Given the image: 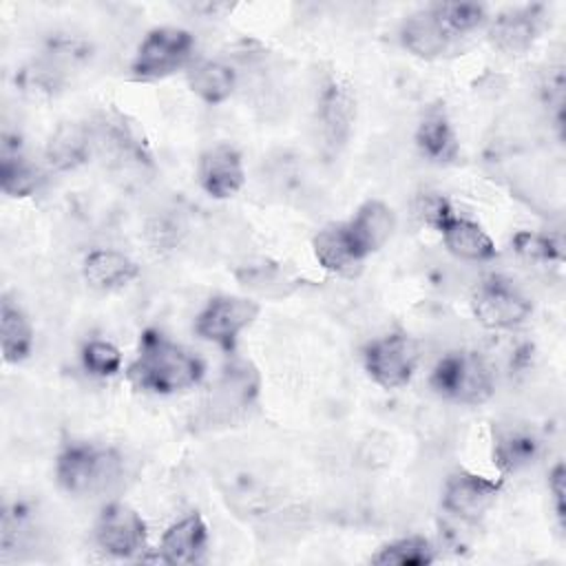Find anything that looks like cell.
Here are the masks:
<instances>
[{
	"mask_svg": "<svg viewBox=\"0 0 566 566\" xmlns=\"http://www.w3.org/2000/svg\"><path fill=\"white\" fill-rule=\"evenodd\" d=\"M93 153V135L84 124H60L46 144V161L55 170H73L88 161Z\"/></svg>",
	"mask_w": 566,
	"mask_h": 566,
	"instance_id": "d6986e66",
	"label": "cell"
},
{
	"mask_svg": "<svg viewBox=\"0 0 566 566\" xmlns=\"http://www.w3.org/2000/svg\"><path fill=\"white\" fill-rule=\"evenodd\" d=\"M433 9H436L438 18L442 20V24L455 38H460L486 22L484 7L475 4V2H440V4H433Z\"/></svg>",
	"mask_w": 566,
	"mask_h": 566,
	"instance_id": "83f0119b",
	"label": "cell"
},
{
	"mask_svg": "<svg viewBox=\"0 0 566 566\" xmlns=\"http://www.w3.org/2000/svg\"><path fill=\"white\" fill-rule=\"evenodd\" d=\"M312 248L316 261L338 276H356L365 261L349 239L345 223H327L321 228L312 241Z\"/></svg>",
	"mask_w": 566,
	"mask_h": 566,
	"instance_id": "9a60e30c",
	"label": "cell"
},
{
	"mask_svg": "<svg viewBox=\"0 0 566 566\" xmlns=\"http://www.w3.org/2000/svg\"><path fill=\"white\" fill-rule=\"evenodd\" d=\"M195 38L179 27H157L146 33L130 62V73L137 80H159L190 64Z\"/></svg>",
	"mask_w": 566,
	"mask_h": 566,
	"instance_id": "277c9868",
	"label": "cell"
},
{
	"mask_svg": "<svg viewBox=\"0 0 566 566\" xmlns=\"http://www.w3.org/2000/svg\"><path fill=\"white\" fill-rule=\"evenodd\" d=\"M128 378L137 389L150 394L186 391L203 378V363L161 332L148 329L139 340V354L128 367Z\"/></svg>",
	"mask_w": 566,
	"mask_h": 566,
	"instance_id": "6da1fadb",
	"label": "cell"
},
{
	"mask_svg": "<svg viewBox=\"0 0 566 566\" xmlns=\"http://www.w3.org/2000/svg\"><path fill=\"white\" fill-rule=\"evenodd\" d=\"M33 347V327L27 314L11 301L0 303V349L4 363H22Z\"/></svg>",
	"mask_w": 566,
	"mask_h": 566,
	"instance_id": "7402d4cb",
	"label": "cell"
},
{
	"mask_svg": "<svg viewBox=\"0 0 566 566\" xmlns=\"http://www.w3.org/2000/svg\"><path fill=\"white\" fill-rule=\"evenodd\" d=\"M413 214L418 217L420 223L433 228V230H442L455 214L453 208L449 203L447 197H442L440 192H422L416 197L413 201Z\"/></svg>",
	"mask_w": 566,
	"mask_h": 566,
	"instance_id": "f546056e",
	"label": "cell"
},
{
	"mask_svg": "<svg viewBox=\"0 0 566 566\" xmlns=\"http://www.w3.org/2000/svg\"><path fill=\"white\" fill-rule=\"evenodd\" d=\"M502 482L478 473L455 471L442 489V509L464 522H478L495 502Z\"/></svg>",
	"mask_w": 566,
	"mask_h": 566,
	"instance_id": "9c48e42d",
	"label": "cell"
},
{
	"mask_svg": "<svg viewBox=\"0 0 566 566\" xmlns=\"http://www.w3.org/2000/svg\"><path fill=\"white\" fill-rule=\"evenodd\" d=\"M566 471H564V464L557 462L553 467V471L548 473V491L553 495V502H555V511H557V517L564 520V493H566Z\"/></svg>",
	"mask_w": 566,
	"mask_h": 566,
	"instance_id": "1f68e13d",
	"label": "cell"
},
{
	"mask_svg": "<svg viewBox=\"0 0 566 566\" xmlns=\"http://www.w3.org/2000/svg\"><path fill=\"white\" fill-rule=\"evenodd\" d=\"M535 455H537V440L533 433H528L524 429H506V431L497 433L495 447H493V458H495V464L504 473L517 471V469L531 464Z\"/></svg>",
	"mask_w": 566,
	"mask_h": 566,
	"instance_id": "484cf974",
	"label": "cell"
},
{
	"mask_svg": "<svg viewBox=\"0 0 566 566\" xmlns=\"http://www.w3.org/2000/svg\"><path fill=\"white\" fill-rule=\"evenodd\" d=\"M82 365L93 376H115L122 369V354L108 340H91L82 347Z\"/></svg>",
	"mask_w": 566,
	"mask_h": 566,
	"instance_id": "f1b7e54d",
	"label": "cell"
},
{
	"mask_svg": "<svg viewBox=\"0 0 566 566\" xmlns=\"http://www.w3.org/2000/svg\"><path fill=\"white\" fill-rule=\"evenodd\" d=\"M40 179V170L18 148H11L9 142H4L0 159L2 192L9 197H29L38 190Z\"/></svg>",
	"mask_w": 566,
	"mask_h": 566,
	"instance_id": "d4e9b609",
	"label": "cell"
},
{
	"mask_svg": "<svg viewBox=\"0 0 566 566\" xmlns=\"http://www.w3.org/2000/svg\"><path fill=\"white\" fill-rule=\"evenodd\" d=\"M363 363L376 385L398 389L407 385L416 371L418 345L402 332L385 334L365 347Z\"/></svg>",
	"mask_w": 566,
	"mask_h": 566,
	"instance_id": "5b68a950",
	"label": "cell"
},
{
	"mask_svg": "<svg viewBox=\"0 0 566 566\" xmlns=\"http://www.w3.org/2000/svg\"><path fill=\"white\" fill-rule=\"evenodd\" d=\"M95 542L108 555L135 557L146 546V524L135 509L113 502L97 517Z\"/></svg>",
	"mask_w": 566,
	"mask_h": 566,
	"instance_id": "ba28073f",
	"label": "cell"
},
{
	"mask_svg": "<svg viewBox=\"0 0 566 566\" xmlns=\"http://www.w3.org/2000/svg\"><path fill=\"white\" fill-rule=\"evenodd\" d=\"M416 146L436 164H451L458 159L460 144L442 106H431L422 115L416 128Z\"/></svg>",
	"mask_w": 566,
	"mask_h": 566,
	"instance_id": "ac0fdd59",
	"label": "cell"
},
{
	"mask_svg": "<svg viewBox=\"0 0 566 566\" xmlns=\"http://www.w3.org/2000/svg\"><path fill=\"white\" fill-rule=\"evenodd\" d=\"M431 389L462 405H482L493 394V374L478 354L449 352L429 376Z\"/></svg>",
	"mask_w": 566,
	"mask_h": 566,
	"instance_id": "3957f363",
	"label": "cell"
},
{
	"mask_svg": "<svg viewBox=\"0 0 566 566\" xmlns=\"http://www.w3.org/2000/svg\"><path fill=\"white\" fill-rule=\"evenodd\" d=\"M86 283L99 292L122 290L139 276V265L117 250H93L82 265Z\"/></svg>",
	"mask_w": 566,
	"mask_h": 566,
	"instance_id": "e0dca14e",
	"label": "cell"
},
{
	"mask_svg": "<svg viewBox=\"0 0 566 566\" xmlns=\"http://www.w3.org/2000/svg\"><path fill=\"white\" fill-rule=\"evenodd\" d=\"M400 42L409 53L433 60L451 51L455 35L442 24L431 4L405 18V22L400 24Z\"/></svg>",
	"mask_w": 566,
	"mask_h": 566,
	"instance_id": "7c38bea8",
	"label": "cell"
},
{
	"mask_svg": "<svg viewBox=\"0 0 566 566\" xmlns=\"http://www.w3.org/2000/svg\"><path fill=\"white\" fill-rule=\"evenodd\" d=\"M539 7H520L502 11L491 20V44L509 55L526 53L539 33Z\"/></svg>",
	"mask_w": 566,
	"mask_h": 566,
	"instance_id": "5bb4252c",
	"label": "cell"
},
{
	"mask_svg": "<svg viewBox=\"0 0 566 566\" xmlns=\"http://www.w3.org/2000/svg\"><path fill=\"white\" fill-rule=\"evenodd\" d=\"M471 310L478 323L489 329H511L531 316V301L506 279L489 276L484 279L473 296Z\"/></svg>",
	"mask_w": 566,
	"mask_h": 566,
	"instance_id": "8992f818",
	"label": "cell"
},
{
	"mask_svg": "<svg viewBox=\"0 0 566 566\" xmlns=\"http://www.w3.org/2000/svg\"><path fill=\"white\" fill-rule=\"evenodd\" d=\"M433 546L420 535L400 537L385 544L374 557L376 566H427L433 562Z\"/></svg>",
	"mask_w": 566,
	"mask_h": 566,
	"instance_id": "4316f807",
	"label": "cell"
},
{
	"mask_svg": "<svg viewBox=\"0 0 566 566\" xmlns=\"http://www.w3.org/2000/svg\"><path fill=\"white\" fill-rule=\"evenodd\" d=\"M442 241L447 250L462 261H486L495 256L493 239L473 221L453 217L442 230Z\"/></svg>",
	"mask_w": 566,
	"mask_h": 566,
	"instance_id": "44dd1931",
	"label": "cell"
},
{
	"mask_svg": "<svg viewBox=\"0 0 566 566\" xmlns=\"http://www.w3.org/2000/svg\"><path fill=\"white\" fill-rule=\"evenodd\" d=\"M237 84L234 71L217 60H201L188 69V86L206 104L226 102Z\"/></svg>",
	"mask_w": 566,
	"mask_h": 566,
	"instance_id": "603a6c76",
	"label": "cell"
},
{
	"mask_svg": "<svg viewBox=\"0 0 566 566\" xmlns=\"http://www.w3.org/2000/svg\"><path fill=\"white\" fill-rule=\"evenodd\" d=\"M122 455L91 442L66 444L55 460V478L71 495H102L122 480Z\"/></svg>",
	"mask_w": 566,
	"mask_h": 566,
	"instance_id": "7a4b0ae2",
	"label": "cell"
},
{
	"mask_svg": "<svg viewBox=\"0 0 566 566\" xmlns=\"http://www.w3.org/2000/svg\"><path fill=\"white\" fill-rule=\"evenodd\" d=\"M259 316V305L245 296L221 294L208 301L195 321V332L203 340L232 349L239 334Z\"/></svg>",
	"mask_w": 566,
	"mask_h": 566,
	"instance_id": "52a82bcc",
	"label": "cell"
},
{
	"mask_svg": "<svg viewBox=\"0 0 566 566\" xmlns=\"http://www.w3.org/2000/svg\"><path fill=\"white\" fill-rule=\"evenodd\" d=\"M345 226L358 254L367 259L391 239L396 230V214L385 201L367 199L365 203L358 206L354 217L345 221Z\"/></svg>",
	"mask_w": 566,
	"mask_h": 566,
	"instance_id": "4fadbf2b",
	"label": "cell"
},
{
	"mask_svg": "<svg viewBox=\"0 0 566 566\" xmlns=\"http://www.w3.org/2000/svg\"><path fill=\"white\" fill-rule=\"evenodd\" d=\"M199 184L212 199L234 197L245 184L241 153L230 144H214L201 153L197 166Z\"/></svg>",
	"mask_w": 566,
	"mask_h": 566,
	"instance_id": "8fae6325",
	"label": "cell"
},
{
	"mask_svg": "<svg viewBox=\"0 0 566 566\" xmlns=\"http://www.w3.org/2000/svg\"><path fill=\"white\" fill-rule=\"evenodd\" d=\"M237 279L243 287L265 296V298H285L298 287V279L292 276L279 263H250L237 270Z\"/></svg>",
	"mask_w": 566,
	"mask_h": 566,
	"instance_id": "cb8c5ba5",
	"label": "cell"
},
{
	"mask_svg": "<svg viewBox=\"0 0 566 566\" xmlns=\"http://www.w3.org/2000/svg\"><path fill=\"white\" fill-rule=\"evenodd\" d=\"M208 544V528L199 513H190L166 528L159 544V559L166 564H195Z\"/></svg>",
	"mask_w": 566,
	"mask_h": 566,
	"instance_id": "2e32d148",
	"label": "cell"
},
{
	"mask_svg": "<svg viewBox=\"0 0 566 566\" xmlns=\"http://www.w3.org/2000/svg\"><path fill=\"white\" fill-rule=\"evenodd\" d=\"M515 248H517L520 254H524L528 259L548 261V259H557L559 256V248L553 245L551 239L539 237V234H531V232H520L515 237Z\"/></svg>",
	"mask_w": 566,
	"mask_h": 566,
	"instance_id": "4dcf8cb0",
	"label": "cell"
},
{
	"mask_svg": "<svg viewBox=\"0 0 566 566\" xmlns=\"http://www.w3.org/2000/svg\"><path fill=\"white\" fill-rule=\"evenodd\" d=\"M256 396V376L245 365L230 367L210 394L208 409L212 416L230 418L243 411Z\"/></svg>",
	"mask_w": 566,
	"mask_h": 566,
	"instance_id": "ffe728a7",
	"label": "cell"
},
{
	"mask_svg": "<svg viewBox=\"0 0 566 566\" xmlns=\"http://www.w3.org/2000/svg\"><path fill=\"white\" fill-rule=\"evenodd\" d=\"M356 117V99L347 82L329 77L318 95V122L325 144L338 150L347 144Z\"/></svg>",
	"mask_w": 566,
	"mask_h": 566,
	"instance_id": "30bf717a",
	"label": "cell"
}]
</instances>
